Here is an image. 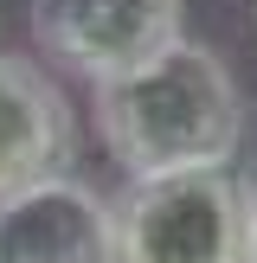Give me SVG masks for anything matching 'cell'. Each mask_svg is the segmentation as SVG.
<instances>
[{"label": "cell", "mask_w": 257, "mask_h": 263, "mask_svg": "<svg viewBox=\"0 0 257 263\" xmlns=\"http://www.w3.org/2000/svg\"><path fill=\"white\" fill-rule=\"evenodd\" d=\"M251 20H257V7H251Z\"/></svg>", "instance_id": "cell-7"}, {"label": "cell", "mask_w": 257, "mask_h": 263, "mask_svg": "<svg viewBox=\"0 0 257 263\" xmlns=\"http://www.w3.org/2000/svg\"><path fill=\"white\" fill-rule=\"evenodd\" d=\"M77 109L58 71L0 45V199L77 167Z\"/></svg>", "instance_id": "cell-5"}, {"label": "cell", "mask_w": 257, "mask_h": 263, "mask_svg": "<svg viewBox=\"0 0 257 263\" xmlns=\"http://www.w3.org/2000/svg\"><path fill=\"white\" fill-rule=\"evenodd\" d=\"M90 128L122 180L231 167L244 148V90L206 39L180 32L135 71L90 84Z\"/></svg>", "instance_id": "cell-1"}, {"label": "cell", "mask_w": 257, "mask_h": 263, "mask_svg": "<svg viewBox=\"0 0 257 263\" xmlns=\"http://www.w3.org/2000/svg\"><path fill=\"white\" fill-rule=\"evenodd\" d=\"M116 263H244V180L231 167L122 180Z\"/></svg>", "instance_id": "cell-2"}, {"label": "cell", "mask_w": 257, "mask_h": 263, "mask_svg": "<svg viewBox=\"0 0 257 263\" xmlns=\"http://www.w3.org/2000/svg\"><path fill=\"white\" fill-rule=\"evenodd\" d=\"M0 263H116V199L51 174L0 199Z\"/></svg>", "instance_id": "cell-4"}, {"label": "cell", "mask_w": 257, "mask_h": 263, "mask_svg": "<svg viewBox=\"0 0 257 263\" xmlns=\"http://www.w3.org/2000/svg\"><path fill=\"white\" fill-rule=\"evenodd\" d=\"M180 20L187 0H26L32 45L84 84L122 77L161 45H174Z\"/></svg>", "instance_id": "cell-3"}, {"label": "cell", "mask_w": 257, "mask_h": 263, "mask_svg": "<svg viewBox=\"0 0 257 263\" xmlns=\"http://www.w3.org/2000/svg\"><path fill=\"white\" fill-rule=\"evenodd\" d=\"M244 263H257V174L244 180Z\"/></svg>", "instance_id": "cell-6"}]
</instances>
